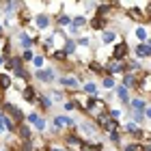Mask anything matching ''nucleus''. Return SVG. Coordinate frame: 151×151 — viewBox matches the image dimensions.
Segmentation results:
<instances>
[{
    "instance_id": "nucleus-1",
    "label": "nucleus",
    "mask_w": 151,
    "mask_h": 151,
    "mask_svg": "<svg viewBox=\"0 0 151 151\" xmlns=\"http://www.w3.org/2000/svg\"><path fill=\"white\" fill-rule=\"evenodd\" d=\"M99 125L104 127V129H112V127L116 125V121H112L110 116H106V114H101V116H99Z\"/></svg>"
},
{
    "instance_id": "nucleus-2",
    "label": "nucleus",
    "mask_w": 151,
    "mask_h": 151,
    "mask_svg": "<svg viewBox=\"0 0 151 151\" xmlns=\"http://www.w3.org/2000/svg\"><path fill=\"white\" fill-rule=\"evenodd\" d=\"M4 110L9 112V114H13V116H15V121H22V119H24V114L19 112L15 106H11V104H6V106H4Z\"/></svg>"
},
{
    "instance_id": "nucleus-3",
    "label": "nucleus",
    "mask_w": 151,
    "mask_h": 151,
    "mask_svg": "<svg viewBox=\"0 0 151 151\" xmlns=\"http://www.w3.org/2000/svg\"><path fill=\"white\" fill-rule=\"evenodd\" d=\"M125 54H127V45H125V43H119V45L114 47V58H116V60L123 58Z\"/></svg>"
},
{
    "instance_id": "nucleus-4",
    "label": "nucleus",
    "mask_w": 151,
    "mask_h": 151,
    "mask_svg": "<svg viewBox=\"0 0 151 151\" xmlns=\"http://www.w3.org/2000/svg\"><path fill=\"white\" fill-rule=\"evenodd\" d=\"M136 54L138 56H151V45H138L136 47Z\"/></svg>"
},
{
    "instance_id": "nucleus-5",
    "label": "nucleus",
    "mask_w": 151,
    "mask_h": 151,
    "mask_svg": "<svg viewBox=\"0 0 151 151\" xmlns=\"http://www.w3.org/2000/svg\"><path fill=\"white\" fill-rule=\"evenodd\" d=\"M60 84L67 86V88H76V86H78V80H76V78H63V80H60Z\"/></svg>"
},
{
    "instance_id": "nucleus-6",
    "label": "nucleus",
    "mask_w": 151,
    "mask_h": 151,
    "mask_svg": "<svg viewBox=\"0 0 151 151\" xmlns=\"http://www.w3.org/2000/svg\"><path fill=\"white\" fill-rule=\"evenodd\" d=\"M37 78H39L41 82H50V80L54 78V73H52V71H37Z\"/></svg>"
},
{
    "instance_id": "nucleus-7",
    "label": "nucleus",
    "mask_w": 151,
    "mask_h": 151,
    "mask_svg": "<svg viewBox=\"0 0 151 151\" xmlns=\"http://www.w3.org/2000/svg\"><path fill=\"white\" fill-rule=\"evenodd\" d=\"M116 95H119L123 101H129V95H127V88H125V86H119V88H116Z\"/></svg>"
},
{
    "instance_id": "nucleus-8",
    "label": "nucleus",
    "mask_w": 151,
    "mask_h": 151,
    "mask_svg": "<svg viewBox=\"0 0 151 151\" xmlns=\"http://www.w3.org/2000/svg\"><path fill=\"white\" fill-rule=\"evenodd\" d=\"M127 132H129V134H134V136H138V138L142 136V132H140V129L134 125V123H127Z\"/></svg>"
},
{
    "instance_id": "nucleus-9",
    "label": "nucleus",
    "mask_w": 151,
    "mask_h": 151,
    "mask_svg": "<svg viewBox=\"0 0 151 151\" xmlns=\"http://www.w3.org/2000/svg\"><path fill=\"white\" fill-rule=\"evenodd\" d=\"M125 86H127V88H132V86H136V78H134V76H129V73L125 76Z\"/></svg>"
},
{
    "instance_id": "nucleus-10",
    "label": "nucleus",
    "mask_w": 151,
    "mask_h": 151,
    "mask_svg": "<svg viewBox=\"0 0 151 151\" xmlns=\"http://www.w3.org/2000/svg\"><path fill=\"white\" fill-rule=\"evenodd\" d=\"M129 104H132L136 110H145V104H142V99H132Z\"/></svg>"
},
{
    "instance_id": "nucleus-11",
    "label": "nucleus",
    "mask_w": 151,
    "mask_h": 151,
    "mask_svg": "<svg viewBox=\"0 0 151 151\" xmlns=\"http://www.w3.org/2000/svg\"><path fill=\"white\" fill-rule=\"evenodd\" d=\"M24 97H26V101H32V99H35V91H32V88L28 86V88L24 91Z\"/></svg>"
},
{
    "instance_id": "nucleus-12",
    "label": "nucleus",
    "mask_w": 151,
    "mask_h": 151,
    "mask_svg": "<svg viewBox=\"0 0 151 151\" xmlns=\"http://www.w3.org/2000/svg\"><path fill=\"white\" fill-rule=\"evenodd\" d=\"M9 84H11L9 76H0V86H2V88H9Z\"/></svg>"
},
{
    "instance_id": "nucleus-13",
    "label": "nucleus",
    "mask_w": 151,
    "mask_h": 151,
    "mask_svg": "<svg viewBox=\"0 0 151 151\" xmlns=\"http://www.w3.org/2000/svg\"><path fill=\"white\" fill-rule=\"evenodd\" d=\"M19 134H22V138H26V140L30 138V129L26 127V125H22V127H19Z\"/></svg>"
},
{
    "instance_id": "nucleus-14",
    "label": "nucleus",
    "mask_w": 151,
    "mask_h": 151,
    "mask_svg": "<svg viewBox=\"0 0 151 151\" xmlns=\"http://www.w3.org/2000/svg\"><path fill=\"white\" fill-rule=\"evenodd\" d=\"M47 22H50V19H47L45 15H39V17H37V24L41 26V28H45V26H47Z\"/></svg>"
},
{
    "instance_id": "nucleus-15",
    "label": "nucleus",
    "mask_w": 151,
    "mask_h": 151,
    "mask_svg": "<svg viewBox=\"0 0 151 151\" xmlns=\"http://www.w3.org/2000/svg\"><path fill=\"white\" fill-rule=\"evenodd\" d=\"M136 37H138L140 41H145L147 39V30L145 28H136Z\"/></svg>"
},
{
    "instance_id": "nucleus-16",
    "label": "nucleus",
    "mask_w": 151,
    "mask_h": 151,
    "mask_svg": "<svg viewBox=\"0 0 151 151\" xmlns=\"http://www.w3.org/2000/svg\"><path fill=\"white\" fill-rule=\"evenodd\" d=\"M84 91H86V93H91V95H93L95 91H97V86H95V84H93V82H88V84H84Z\"/></svg>"
},
{
    "instance_id": "nucleus-17",
    "label": "nucleus",
    "mask_w": 151,
    "mask_h": 151,
    "mask_svg": "<svg viewBox=\"0 0 151 151\" xmlns=\"http://www.w3.org/2000/svg\"><path fill=\"white\" fill-rule=\"evenodd\" d=\"M104 26V17H95L93 19V28H101Z\"/></svg>"
},
{
    "instance_id": "nucleus-18",
    "label": "nucleus",
    "mask_w": 151,
    "mask_h": 151,
    "mask_svg": "<svg viewBox=\"0 0 151 151\" xmlns=\"http://www.w3.org/2000/svg\"><path fill=\"white\" fill-rule=\"evenodd\" d=\"M108 71H110V73H119V71H121V65H116V63H112L110 67H108Z\"/></svg>"
},
{
    "instance_id": "nucleus-19",
    "label": "nucleus",
    "mask_w": 151,
    "mask_h": 151,
    "mask_svg": "<svg viewBox=\"0 0 151 151\" xmlns=\"http://www.w3.org/2000/svg\"><path fill=\"white\" fill-rule=\"evenodd\" d=\"M125 151H145V149H142L140 145H127V147H125Z\"/></svg>"
},
{
    "instance_id": "nucleus-20",
    "label": "nucleus",
    "mask_w": 151,
    "mask_h": 151,
    "mask_svg": "<svg viewBox=\"0 0 151 151\" xmlns=\"http://www.w3.org/2000/svg\"><path fill=\"white\" fill-rule=\"evenodd\" d=\"M112 41H114V35L112 32H106L104 35V43H112Z\"/></svg>"
},
{
    "instance_id": "nucleus-21",
    "label": "nucleus",
    "mask_w": 151,
    "mask_h": 151,
    "mask_svg": "<svg viewBox=\"0 0 151 151\" xmlns=\"http://www.w3.org/2000/svg\"><path fill=\"white\" fill-rule=\"evenodd\" d=\"M84 24H86L84 17H76V19H73V26H84Z\"/></svg>"
},
{
    "instance_id": "nucleus-22",
    "label": "nucleus",
    "mask_w": 151,
    "mask_h": 151,
    "mask_svg": "<svg viewBox=\"0 0 151 151\" xmlns=\"http://www.w3.org/2000/svg\"><path fill=\"white\" fill-rule=\"evenodd\" d=\"M129 17H134V19H142V15H140V11H129Z\"/></svg>"
},
{
    "instance_id": "nucleus-23",
    "label": "nucleus",
    "mask_w": 151,
    "mask_h": 151,
    "mask_svg": "<svg viewBox=\"0 0 151 151\" xmlns=\"http://www.w3.org/2000/svg\"><path fill=\"white\" fill-rule=\"evenodd\" d=\"M22 43H24V47H26V50H28V47H30V37L22 35Z\"/></svg>"
},
{
    "instance_id": "nucleus-24",
    "label": "nucleus",
    "mask_w": 151,
    "mask_h": 151,
    "mask_svg": "<svg viewBox=\"0 0 151 151\" xmlns=\"http://www.w3.org/2000/svg\"><path fill=\"white\" fill-rule=\"evenodd\" d=\"M73 43H71V41H67V45H65V54H69V52H73Z\"/></svg>"
},
{
    "instance_id": "nucleus-25",
    "label": "nucleus",
    "mask_w": 151,
    "mask_h": 151,
    "mask_svg": "<svg viewBox=\"0 0 151 151\" xmlns=\"http://www.w3.org/2000/svg\"><path fill=\"white\" fill-rule=\"evenodd\" d=\"M104 86H106V88H112V86H114L112 78H106V80H104Z\"/></svg>"
},
{
    "instance_id": "nucleus-26",
    "label": "nucleus",
    "mask_w": 151,
    "mask_h": 151,
    "mask_svg": "<svg viewBox=\"0 0 151 151\" xmlns=\"http://www.w3.org/2000/svg\"><path fill=\"white\" fill-rule=\"evenodd\" d=\"M58 24H69V17L67 15H58Z\"/></svg>"
},
{
    "instance_id": "nucleus-27",
    "label": "nucleus",
    "mask_w": 151,
    "mask_h": 151,
    "mask_svg": "<svg viewBox=\"0 0 151 151\" xmlns=\"http://www.w3.org/2000/svg\"><path fill=\"white\" fill-rule=\"evenodd\" d=\"M41 106H43V108H50L52 104H50V99H47V97H41Z\"/></svg>"
},
{
    "instance_id": "nucleus-28",
    "label": "nucleus",
    "mask_w": 151,
    "mask_h": 151,
    "mask_svg": "<svg viewBox=\"0 0 151 151\" xmlns=\"http://www.w3.org/2000/svg\"><path fill=\"white\" fill-rule=\"evenodd\" d=\"M24 58H26V60H32V52L26 50V52H24Z\"/></svg>"
},
{
    "instance_id": "nucleus-29",
    "label": "nucleus",
    "mask_w": 151,
    "mask_h": 151,
    "mask_svg": "<svg viewBox=\"0 0 151 151\" xmlns=\"http://www.w3.org/2000/svg\"><path fill=\"white\" fill-rule=\"evenodd\" d=\"M28 121H30V123H37V121H39V114H30Z\"/></svg>"
},
{
    "instance_id": "nucleus-30",
    "label": "nucleus",
    "mask_w": 151,
    "mask_h": 151,
    "mask_svg": "<svg viewBox=\"0 0 151 151\" xmlns=\"http://www.w3.org/2000/svg\"><path fill=\"white\" fill-rule=\"evenodd\" d=\"M35 125H37V129H45V123H43V121H41V119H39V121L35 123Z\"/></svg>"
},
{
    "instance_id": "nucleus-31",
    "label": "nucleus",
    "mask_w": 151,
    "mask_h": 151,
    "mask_svg": "<svg viewBox=\"0 0 151 151\" xmlns=\"http://www.w3.org/2000/svg\"><path fill=\"white\" fill-rule=\"evenodd\" d=\"M110 138H112L114 142H119V134H116V132H110Z\"/></svg>"
},
{
    "instance_id": "nucleus-32",
    "label": "nucleus",
    "mask_w": 151,
    "mask_h": 151,
    "mask_svg": "<svg viewBox=\"0 0 151 151\" xmlns=\"http://www.w3.org/2000/svg\"><path fill=\"white\" fill-rule=\"evenodd\" d=\"M127 67H129V69H132V71H136V69H138L140 65H138V63H132V65H127Z\"/></svg>"
},
{
    "instance_id": "nucleus-33",
    "label": "nucleus",
    "mask_w": 151,
    "mask_h": 151,
    "mask_svg": "<svg viewBox=\"0 0 151 151\" xmlns=\"http://www.w3.org/2000/svg\"><path fill=\"white\" fill-rule=\"evenodd\" d=\"M145 112H147V116H151V108H147V110H145Z\"/></svg>"
},
{
    "instance_id": "nucleus-34",
    "label": "nucleus",
    "mask_w": 151,
    "mask_h": 151,
    "mask_svg": "<svg viewBox=\"0 0 151 151\" xmlns=\"http://www.w3.org/2000/svg\"><path fill=\"white\" fill-rule=\"evenodd\" d=\"M0 65H2V58H0Z\"/></svg>"
}]
</instances>
